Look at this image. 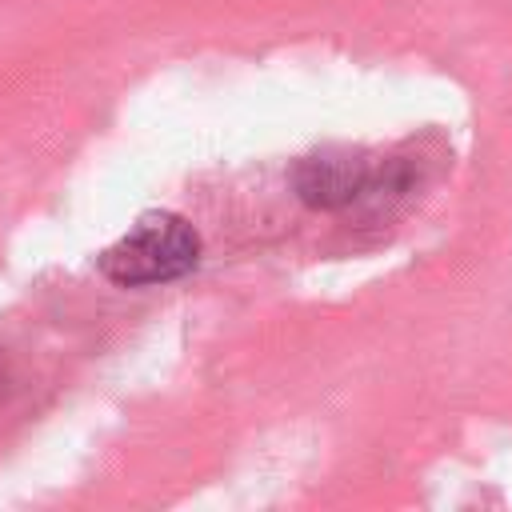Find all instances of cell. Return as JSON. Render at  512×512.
Masks as SVG:
<instances>
[{"label":"cell","instance_id":"2","mask_svg":"<svg viewBox=\"0 0 512 512\" xmlns=\"http://www.w3.org/2000/svg\"><path fill=\"white\" fill-rule=\"evenodd\" d=\"M368 184V164L352 156H312L300 168V196L320 208L348 204Z\"/></svg>","mask_w":512,"mask_h":512},{"label":"cell","instance_id":"1","mask_svg":"<svg viewBox=\"0 0 512 512\" xmlns=\"http://www.w3.org/2000/svg\"><path fill=\"white\" fill-rule=\"evenodd\" d=\"M200 260V236L196 228L176 212H148L140 216L116 244L100 252V272L112 284L140 288V284H164L192 272Z\"/></svg>","mask_w":512,"mask_h":512}]
</instances>
